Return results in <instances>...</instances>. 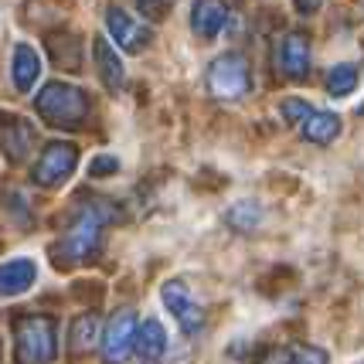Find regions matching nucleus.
<instances>
[{
  "label": "nucleus",
  "instance_id": "obj_18",
  "mask_svg": "<svg viewBox=\"0 0 364 364\" xmlns=\"http://www.w3.org/2000/svg\"><path fill=\"white\" fill-rule=\"evenodd\" d=\"M95 341H99V317L89 310V314L75 317V323H72V331H68V350L72 354H85V350L95 348Z\"/></svg>",
  "mask_w": 364,
  "mask_h": 364
},
{
  "label": "nucleus",
  "instance_id": "obj_8",
  "mask_svg": "<svg viewBox=\"0 0 364 364\" xmlns=\"http://www.w3.org/2000/svg\"><path fill=\"white\" fill-rule=\"evenodd\" d=\"M133 337H136V317H133V310L112 314V320L106 323V333H102V358L109 364H119L133 350Z\"/></svg>",
  "mask_w": 364,
  "mask_h": 364
},
{
  "label": "nucleus",
  "instance_id": "obj_10",
  "mask_svg": "<svg viewBox=\"0 0 364 364\" xmlns=\"http://www.w3.org/2000/svg\"><path fill=\"white\" fill-rule=\"evenodd\" d=\"M228 4L225 0H194V11H191V28L201 41H215L228 24Z\"/></svg>",
  "mask_w": 364,
  "mask_h": 364
},
{
  "label": "nucleus",
  "instance_id": "obj_20",
  "mask_svg": "<svg viewBox=\"0 0 364 364\" xmlns=\"http://www.w3.org/2000/svg\"><path fill=\"white\" fill-rule=\"evenodd\" d=\"M259 222H262V208L255 205V201H238V205L228 211V225L238 228V232H252Z\"/></svg>",
  "mask_w": 364,
  "mask_h": 364
},
{
  "label": "nucleus",
  "instance_id": "obj_7",
  "mask_svg": "<svg viewBox=\"0 0 364 364\" xmlns=\"http://www.w3.org/2000/svg\"><path fill=\"white\" fill-rule=\"evenodd\" d=\"M0 150L11 164H21L34 150V127L24 116L0 112Z\"/></svg>",
  "mask_w": 364,
  "mask_h": 364
},
{
  "label": "nucleus",
  "instance_id": "obj_5",
  "mask_svg": "<svg viewBox=\"0 0 364 364\" xmlns=\"http://www.w3.org/2000/svg\"><path fill=\"white\" fill-rule=\"evenodd\" d=\"M75 167H79V146L75 143H48L38 164H34L31 177L41 188H58L75 174Z\"/></svg>",
  "mask_w": 364,
  "mask_h": 364
},
{
  "label": "nucleus",
  "instance_id": "obj_1",
  "mask_svg": "<svg viewBox=\"0 0 364 364\" xmlns=\"http://www.w3.org/2000/svg\"><path fill=\"white\" fill-rule=\"evenodd\" d=\"M102 245V211L95 205H82L75 218L62 232V242L55 245V266L72 269L79 262H92Z\"/></svg>",
  "mask_w": 364,
  "mask_h": 364
},
{
  "label": "nucleus",
  "instance_id": "obj_25",
  "mask_svg": "<svg viewBox=\"0 0 364 364\" xmlns=\"http://www.w3.org/2000/svg\"><path fill=\"white\" fill-rule=\"evenodd\" d=\"M259 364H293V350L289 348H269L262 358H259Z\"/></svg>",
  "mask_w": 364,
  "mask_h": 364
},
{
  "label": "nucleus",
  "instance_id": "obj_12",
  "mask_svg": "<svg viewBox=\"0 0 364 364\" xmlns=\"http://www.w3.org/2000/svg\"><path fill=\"white\" fill-rule=\"evenodd\" d=\"M133 350L143 364H157L167 354V333L160 327V320H143L136 323V337H133Z\"/></svg>",
  "mask_w": 364,
  "mask_h": 364
},
{
  "label": "nucleus",
  "instance_id": "obj_21",
  "mask_svg": "<svg viewBox=\"0 0 364 364\" xmlns=\"http://www.w3.org/2000/svg\"><path fill=\"white\" fill-rule=\"evenodd\" d=\"M289 350H293V364H331V358L323 350L310 348V344H300V348H289Z\"/></svg>",
  "mask_w": 364,
  "mask_h": 364
},
{
  "label": "nucleus",
  "instance_id": "obj_11",
  "mask_svg": "<svg viewBox=\"0 0 364 364\" xmlns=\"http://www.w3.org/2000/svg\"><path fill=\"white\" fill-rule=\"evenodd\" d=\"M279 65L289 79H306L310 72V38L303 31H289L279 48Z\"/></svg>",
  "mask_w": 364,
  "mask_h": 364
},
{
  "label": "nucleus",
  "instance_id": "obj_6",
  "mask_svg": "<svg viewBox=\"0 0 364 364\" xmlns=\"http://www.w3.org/2000/svg\"><path fill=\"white\" fill-rule=\"evenodd\" d=\"M160 296H164V303H167V310L174 314V320L181 323V331H184V333H198V331H201L205 314H201L198 300L191 296V289H188V283H184V279H171V283H164Z\"/></svg>",
  "mask_w": 364,
  "mask_h": 364
},
{
  "label": "nucleus",
  "instance_id": "obj_24",
  "mask_svg": "<svg viewBox=\"0 0 364 364\" xmlns=\"http://www.w3.org/2000/svg\"><path fill=\"white\" fill-rule=\"evenodd\" d=\"M119 171V160L116 157H95L89 164V177H102V174H116Z\"/></svg>",
  "mask_w": 364,
  "mask_h": 364
},
{
  "label": "nucleus",
  "instance_id": "obj_15",
  "mask_svg": "<svg viewBox=\"0 0 364 364\" xmlns=\"http://www.w3.org/2000/svg\"><path fill=\"white\" fill-rule=\"evenodd\" d=\"M300 129H303V140L327 146V143H333L337 136H341V116L323 112V109H310L306 112V119L300 123Z\"/></svg>",
  "mask_w": 364,
  "mask_h": 364
},
{
  "label": "nucleus",
  "instance_id": "obj_22",
  "mask_svg": "<svg viewBox=\"0 0 364 364\" xmlns=\"http://www.w3.org/2000/svg\"><path fill=\"white\" fill-rule=\"evenodd\" d=\"M306 112H310V106H306L303 99H286L283 102V119L286 123H303Z\"/></svg>",
  "mask_w": 364,
  "mask_h": 364
},
{
  "label": "nucleus",
  "instance_id": "obj_23",
  "mask_svg": "<svg viewBox=\"0 0 364 364\" xmlns=\"http://www.w3.org/2000/svg\"><path fill=\"white\" fill-rule=\"evenodd\" d=\"M136 4H140V11L150 17V21H160V17L167 14V7H171L174 0H136Z\"/></svg>",
  "mask_w": 364,
  "mask_h": 364
},
{
  "label": "nucleus",
  "instance_id": "obj_19",
  "mask_svg": "<svg viewBox=\"0 0 364 364\" xmlns=\"http://www.w3.org/2000/svg\"><path fill=\"white\" fill-rule=\"evenodd\" d=\"M358 85V68L354 65H333L331 75H327V92L331 95H350Z\"/></svg>",
  "mask_w": 364,
  "mask_h": 364
},
{
  "label": "nucleus",
  "instance_id": "obj_13",
  "mask_svg": "<svg viewBox=\"0 0 364 364\" xmlns=\"http://www.w3.org/2000/svg\"><path fill=\"white\" fill-rule=\"evenodd\" d=\"M38 279V266L31 259H7L0 266V296H21Z\"/></svg>",
  "mask_w": 364,
  "mask_h": 364
},
{
  "label": "nucleus",
  "instance_id": "obj_16",
  "mask_svg": "<svg viewBox=\"0 0 364 364\" xmlns=\"http://www.w3.org/2000/svg\"><path fill=\"white\" fill-rule=\"evenodd\" d=\"M48 51H51V62L58 65L62 72H79L82 68V41L75 34H51L48 38Z\"/></svg>",
  "mask_w": 364,
  "mask_h": 364
},
{
  "label": "nucleus",
  "instance_id": "obj_2",
  "mask_svg": "<svg viewBox=\"0 0 364 364\" xmlns=\"http://www.w3.org/2000/svg\"><path fill=\"white\" fill-rule=\"evenodd\" d=\"M34 109L38 116L45 119L48 127H58V129H79L85 119H89V95L68 85V82H48L41 95L34 99Z\"/></svg>",
  "mask_w": 364,
  "mask_h": 364
},
{
  "label": "nucleus",
  "instance_id": "obj_26",
  "mask_svg": "<svg viewBox=\"0 0 364 364\" xmlns=\"http://www.w3.org/2000/svg\"><path fill=\"white\" fill-rule=\"evenodd\" d=\"M293 4H296V11H300V14L306 17V14H317L323 0H293Z\"/></svg>",
  "mask_w": 364,
  "mask_h": 364
},
{
  "label": "nucleus",
  "instance_id": "obj_3",
  "mask_svg": "<svg viewBox=\"0 0 364 364\" xmlns=\"http://www.w3.org/2000/svg\"><path fill=\"white\" fill-rule=\"evenodd\" d=\"M14 344L24 364H48L58 354V327L45 314H24L14 320Z\"/></svg>",
  "mask_w": 364,
  "mask_h": 364
},
{
  "label": "nucleus",
  "instance_id": "obj_9",
  "mask_svg": "<svg viewBox=\"0 0 364 364\" xmlns=\"http://www.w3.org/2000/svg\"><path fill=\"white\" fill-rule=\"evenodd\" d=\"M106 28L116 38V45L123 48V51H129V55H140L143 48L150 45V28H143L140 21H133L119 7H112L109 14H106Z\"/></svg>",
  "mask_w": 364,
  "mask_h": 364
},
{
  "label": "nucleus",
  "instance_id": "obj_27",
  "mask_svg": "<svg viewBox=\"0 0 364 364\" xmlns=\"http://www.w3.org/2000/svg\"><path fill=\"white\" fill-rule=\"evenodd\" d=\"M358 112H361V116H364V102H361V109H358Z\"/></svg>",
  "mask_w": 364,
  "mask_h": 364
},
{
  "label": "nucleus",
  "instance_id": "obj_14",
  "mask_svg": "<svg viewBox=\"0 0 364 364\" xmlns=\"http://www.w3.org/2000/svg\"><path fill=\"white\" fill-rule=\"evenodd\" d=\"M92 55H95V72H99L102 85H106L109 92H116V89L123 85V79H127V72H123V62H119V55H116V48H112L106 38H95Z\"/></svg>",
  "mask_w": 364,
  "mask_h": 364
},
{
  "label": "nucleus",
  "instance_id": "obj_4",
  "mask_svg": "<svg viewBox=\"0 0 364 364\" xmlns=\"http://www.w3.org/2000/svg\"><path fill=\"white\" fill-rule=\"evenodd\" d=\"M249 85H252V72H249L245 55H238V51H228L222 58H215L211 68H208V92L215 99H222V102L242 99L249 92Z\"/></svg>",
  "mask_w": 364,
  "mask_h": 364
},
{
  "label": "nucleus",
  "instance_id": "obj_17",
  "mask_svg": "<svg viewBox=\"0 0 364 364\" xmlns=\"http://www.w3.org/2000/svg\"><path fill=\"white\" fill-rule=\"evenodd\" d=\"M41 75V58L31 45H17L14 48V85L17 92H31L34 82Z\"/></svg>",
  "mask_w": 364,
  "mask_h": 364
}]
</instances>
